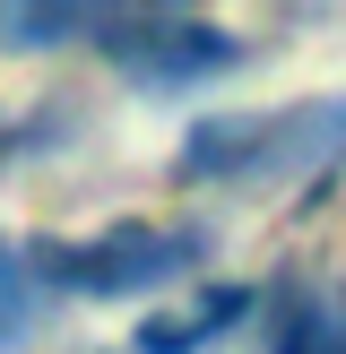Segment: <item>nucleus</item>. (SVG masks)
I'll return each mask as SVG.
<instances>
[{"mask_svg": "<svg viewBox=\"0 0 346 354\" xmlns=\"http://www.w3.org/2000/svg\"><path fill=\"white\" fill-rule=\"evenodd\" d=\"M346 156V95L286 104V113H208L182 138V173L208 182H294V173H329Z\"/></svg>", "mask_w": 346, "mask_h": 354, "instance_id": "obj_1", "label": "nucleus"}, {"mask_svg": "<svg viewBox=\"0 0 346 354\" xmlns=\"http://www.w3.org/2000/svg\"><path fill=\"white\" fill-rule=\"evenodd\" d=\"M208 251L199 225H113L95 242H35V277L61 294H95V303H130V294H156L173 277H190Z\"/></svg>", "mask_w": 346, "mask_h": 354, "instance_id": "obj_2", "label": "nucleus"}, {"mask_svg": "<svg viewBox=\"0 0 346 354\" xmlns=\"http://www.w3.org/2000/svg\"><path fill=\"white\" fill-rule=\"evenodd\" d=\"M104 52H113L138 86H199V78H225V69L242 61V44L225 26H199V17H173V9H147V17L113 9Z\"/></svg>", "mask_w": 346, "mask_h": 354, "instance_id": "obj_3", "label": "nucleus"}, {"mask_svg": "<svg viewBox=\"0 0 346 354\" xmlns=\"http://www.w3.org/2000/svg\"><path fill=\"white\" fill-rule=\"evenodd\" d=\"M260 294L251 286H217V294H199V303L182 311V320H156V328H138V354H199V346H217L225 328L251 311Z\"/></svg>", "mask_w": 346, "mask_h": 354, "instance_id": "obj_4", "label": "nucleus"}, {"mask_svg": "<svg viewBox=\"0 0 346 354\" xmlns=\"http://www.w3.org/2000/svg\"><path fill=\"white\" fill-rule=\"evenodd\" d=\"M268 354H346V311L311 286H286L277 294V346Z\"/></svg>", "mask_w": 346, "mask_h": 354, "instance_id": "obj_5", "label": "nucleus"}, {"mask_svg": "<svg viewBox=\"0 0 346 354\" xmlns=\"http://www.w3.org/2000/svg\"><path fill=\"white\" fill-rule=\"evenodd\" d=\"M113 9H35V0H9L0 9V44L9 52H52V44H78V35H104Z\"/></svg>", "mask_w": 346, "mask_h": 354, "instance_id": "obj_6", "label": "nucleus"}, {"mask_svg": "<svg viewBox=\"0 0 346 354\" xmlns=\"http://www.w3.org/2000/svg\"><path fill=\"white\" fill-rule=\"evenodd\" d=\"M35 286H44V277H35V259L0 234V354L26 346V328H35Z\"/></svg>", "mask_w": 346, "mask_h": 354, "instance_id": "obj_7", "label": "nucleus"}]
</instances>
